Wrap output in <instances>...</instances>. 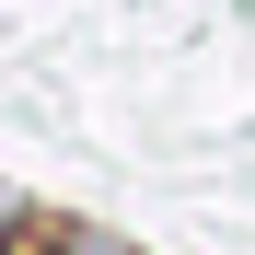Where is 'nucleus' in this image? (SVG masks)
Instances as JSON below:
<instances>
[{"mask_svg":"<svg viewBox=\"0 0 255 255\" xmlns=\"http://www.w3.org/2000/svg\"><path fill=\"white\" fill-rule=\"evenodd\" d=\"M58 255H128V244H105V232H58Z\"/></svg>","mask_w":255,"mask_h":255,"instance_id":"nucleus-1","label":"nucleus"},{"mask_svg":"<svg viewBox=\"0 0 255 255\" xmlns=\"http://www.w3.org/2000/svg\"><path fill=\"white\" fill-rule=\"evenodd\" d=\"M0 221H12V197H0Z\"/></svg>","mask_w":255,"mask_h":255,"instance_id":"nucleus-2","label":"nucleus"}]
</instances>
